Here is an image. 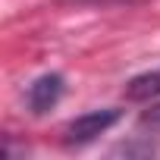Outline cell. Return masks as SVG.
<instances>
[{
    "mask_svg": "<svg viewBox=\"0 0 160 160\" xmlns=\"http://www.w3.org/2000/svg\"><path fill=\"white\" fill-rule=\"evenodd\" d=\"M119 116H122V113L113 110V107H107V110H88V113H82V116H75V119L66 122L63 141H66L69 148H82V144L94 141L98 135H104L110 126H116Z\"/></svg>",
    "mask_w": 160,
    "mask_h": 160,
    "instance_id": "cell-1",
    "label": "cell"
},
{
    "mask_svg": "<svg viewBox=\"0 0 160 160\" xmlns=\"http://www.w3.org/2000/svg\"><path fill=\"white\" fill-rule=\"evenodd\" d=\"M63 91H66V78H63L60 72H44V75H38L35 82L28 85V91H25L28 110H32L35 116H41V113L53 110V107L60 104Z\"/></svg>",
    "mask_w": 160,
    "mask_h": 160,
    "instance_id": "cell-2",
    "label": "cell"
},
{
    "mask_svg": "<svg viewBox=\"0 0 160 160\" xmlns=\"http://www.w3.org/2000/svg\"><path fill=\"white\" fill-rule=\"evenodd\" d=\"M126 101H154L160 98V69H151V72H141L135 78L126 82Z\"/></svg>",
    "mask_w": 160,
    "mask_h": 160,
    "instance_id": "cell-3",
    "label": "cell"
},
{
    "mask_svg": "<svg viewBox=\"0 0 160 160\" xmlns=\"http://www.w3.org/2000/svg\"><path fill=\"white\" fill-rule=\"evenodd\" d=\"M138 126H141V129H148V132H160V101H157V104H151V110H144V113H141Z\"/></svg>",
    "mask_w": 160,
    "mask_h": 160,
    "instance_id": "cell-4",
    "label": "cell"
}]
</instances>
